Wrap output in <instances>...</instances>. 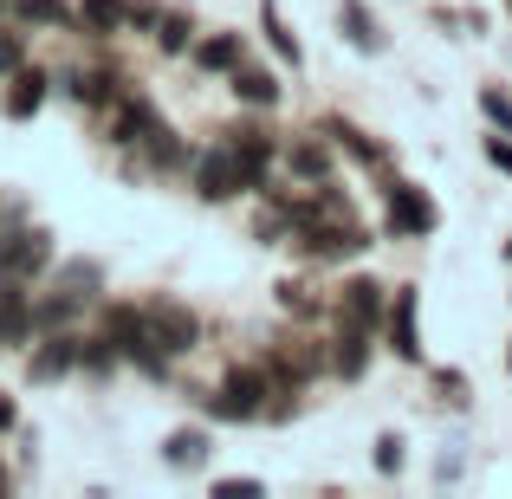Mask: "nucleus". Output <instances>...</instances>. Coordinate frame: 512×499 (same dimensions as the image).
I'll return each mask as SVG.
<instances>
[{
  "label": "nucleus",
  "instance_id": "f257e3e1",
  "mask_svg": "<svg viewBox=\"0 0 512 499\" xmlns=\"http://www.w3.org/2000/svg\"><path fill=\"white\" fill-rule=\"evenodd\" d=\"M266 389H273V370H266V363H240V370H227V383L208 396V409L221 415V422H253V415L266 409Z\"/></svg>",
  "mask_w": 512,
  "mask_h": 499
},
{
  "label": "nucleus",
  "instance_id": "f03ea898",
  "mask_svg": "<svg viewBox=\"0 0 512 499\" xmlns=\"http://www.w3.org/2000/svg\"><path fill=\"white\" fill-rule=\"evenodd\" d=\"M143 325H150V344L163 350V357H188V350L201 344V318L188 312V305H175V299L150 305V312H143Z\"/></svg>",
  "mask_w": 512,
  "mask_h": 499
},
{
  "label": "nucleus",
  "instance_id": "7ed1b4c3",
  "mask_svg": "<svg viewBox=\"0 0 512 499\" xmlns=\"http://www.w3.org/2000/svg\"><path fill=\"white\" fill-rule=\"evenodd\" d=\"M435 201L422 195V188H409V182H396L389 188V234H402V240H422V234H435Z\"/></svg>",
  "mask_w": 512,
  "mask_h": 499
},
{
  "label": "nucleus",
  "instance_id": "20e7f679",
  "mask_svg": "<svg viewBox=\"0 0 512 499\" xmlns=\"http://www.w3.org/2000/svg\"><path fill=\"white\" fill-rule=\"evenodd\" d=\"M195 188H201V201H234L240 188H247L234 143H221V150H208V156H201V163H195Z\"/></svg>",
  "mask_w": 512,
  "mask_h": 499
},
{
  "label": "nucleus",
  "instance_id": "39448f33",
  "mask_svg": "<svg viewBox=\"0 0 512 499\" xmlns=\"http://www.w3.org/2000/svg\"><path fill=\"white\" fill-rule=\"evenodd\" d=\"M52 260V240L39 227H20L13 240H0V279H33Z\"/></svg>",
  "mask_w": 512,
  "mask_h": 499
},
{
  "label": "nucleus",
  "instance_id": "423d86ee",
  "mask_svg": "<svg viewBox=\"0 0 512 499\" xmlns=\"http://www.w3.org/2000/svg\"><path fill=\"white\" fill-rule=\"evenodd\" d=\"M363 247H370V234H363V227H350V221L305 227V253H318V260H350V253H363Z\"/></svg>",
  "mask_w": 512,
  "mask_h": 499
},
{
  "label": "nucleus",
  "instance_id": "0eeeda50",
  "mask_svg": "<svg viewBox=\"0 0 512 499\" xmlns=\"http://www.w3.org/2000/svg\"><path fill=\"white\" fill-rule=\"evenodd\" d=\"M338 312H344V325L376 331V325H383V286H376V279H350L344 299H338Z\"/></svg>",
  "mask_w": 512,
  "mask_h": 499
},
{
  "label": "nucleus",
  "instance_id": "6e6552de",
  "mask_svg": "<svg viewBox=\"0 0 512 499\" xmlns=\"http://www.w3.org/2000/svg\"><path fill=\"white\" fill-rule=\"evenodd\" d=\"M104 344H117L124 357H137V350L150 344V325H143L137 305H111V312H104Z\"/></svg>",
  "mask_w": 512,
  "mask_h": 499
},
{
  "label": "nucleus",
  "instance_id": "1a4fd4ad",
  "mask_svg": "<svg viewBox=\"0 0 512 499\" xmlns=\"http://www.w3.org/2000/svg\"><path fill=\"white\" fill-rule=\"evenodd\" d=\"M227 143H234V156H240V175H247V188H260L266 169H273V143H266L260 130H227Z\"/></svg>",
  "mask_w": 512,
  "mask_h": 499
},
{
  "label": "nucleus",
  "instance_id": "9d476101",
  "mask_svg": "<svg viewBox=\"0 0 512 499\" xmlns=\"http://www.w3.org/2000/svg\"><path fill=\"white\" fill-rule=\"evenodd\" d=\"M78 357H85V344H78L72 331H52V337H46V350L33 357V383H52V376H65Z\"/></svg>",
  "mask_w": 512,
  "mask_h": 499
},
{
  "label": "nucleus",
  "instance_id": "9b49d317",
  "mask_svg": "<svg viewBox=\"0 0 512 499\" xmlns=\"http://www.w3.org/2000/svg\"><path fill=\"white\" fill-rule=\"evenodd\" d=\"M389 344H396V357H422V344H415V286L396 292V305H389Z\"/></svg>",
  "mask_w": 512,
  "mask_h": 499
},
{
  "label": "nucleus",
  "instance_id": "f8f14e48",
  "mask_svg": "<svg viewBox=\"0 0 512 499\" xmlns=\"http://www.w3.org/2000/svg\"><path fill=\"white\" fill-rule=\"evenodd\" d=\"M150 130H156L150 98H124V104H117V117H111V143H143Z\"/></svg>",
  "mask_w": 512,
  "mask_h": 499
},
{
  "label": "nucleus",
  "instance_id": "ddd939ff",
  "mask_svg": "<svg viewBox=\"0 0 512 499\" xmlns=\"http://www.w3.org/2000/svg\"><path fill=\"white\" fill-rule=\"evenodd\" d=\"M338 26H344V39H350V46L383 52V26L370 20V7H363V0H344V7H338Z\"/></svg>",
  "mask_w": 512,
  "mask_h": 499
},
{
  "label": "nucleus",
  "instance_id": "4468645a",
  "mask_svg": "<svg viewBox=\"0 0 512 499\" xmlns=\"http://www.w3.org/2000/svg\"><path fill=\"white\" fill-rule=\"evenodd\" d=\"M363 357H370V331L344 325V337H338V350H331V370H338L344 383H357V376H363Z\"/></svg>",
  "mask_w": 512,
  "mask_h": 499
},
{
  "label": "nucleus",
  "instance_id": "2eb2a0df",
  "mask_svg": "<svg viewBox=\"0 0 512 499\" xmlns=\"http://www.w3.org/2000/svg\"><path fill=\"white\" fill-rule=\"evenodd\" d=\"M26 292H20V279H0V344H13V337H26Z\"/></svg>",
  "mask_w": 512,
  "mask_h": 499
},
{
  "label": "nucleus",
  "instance_id": "dca6fc26",
  "mask_svg": "<svg viewBox=\"0 0 512 499\" xmlns=\"http://www.w3.org/2000/svg\"><path fill=\"white\" fill-rule=\"evenodd\" d=\"M163 461L182 467V474H188V467H201V461H208V435H201V428H175V435L163 441Z\"/></svg>",
  "mask_w": 512,
  "mask_h": 499
},
{
  "label": "nucleus",
  "instance_id": "f3484780",
  "mask_svg": "<svg viewBox=\"0 0 512 499\" xmlns=\"http://www.w3.org/2000/svg\"><path fill=\"white\" fill-rule=\"evenodd\" d=\"M7 13L26 20V26H72V7H65V0H7Z\"/></svg>",
  "mask_w": 512,
  "mask_h": 499
},
{
  "label": "nucleus",
  "instance_id": "a211bd4d",
  "mask_svg": "<svg viewBox=\"0 0 512 499\" xmlns=\"http://www.w3.org/2000/svg\"><path fill=\"white\" fill-rule=\"evenodd\" d=\"M39 104H46V72H26V65H20V78H13V98H7V117H33Z\"/></svg>",
  "mask_w": 512,
  "mask_h": 499
},
{
  "label": "nucleus",
  "instance_id": "6ab92c4d",
  "mask_svg": "<svg viewBox=\"0 0 512 499\" xmlns=\"http://www.w3.org/2000/svg\"><path fill=\"white\" fill-rule=\"evenodd\" d=\"M201 72H234L240 65V33H214V39H201Z\"/></svg>",
  "mask_w": 512,
  "mask_h": 499
},
{
  "label": "nucleus",
  "instance_id": "aec40b11",
  "mask_svg": "<svg viewBox=\"0 0 512 499\" xmlns=\"http://www.w3.org/2000/svg\"><path fill=\"white\" fill-rule=\"evenodd\" d=\"M234 91L247 104H279V78L273 72H253V65H234Z\"/></svg>",
  "mask_w": 512,
  "mask_h": 499
},
{
  "label": "nucleus",
  "instance_id": "412c9836",
  "mask_svg": "<svg viewBox=\"0 0 512 499\" xmlns=\"http://www.w3.org/2000/svg\"><path fill=\"white\" fill-rule=\"evenodd\" d=\"M260 26H266V39H273V52H279V59H286V65H299V59H305V52H299V39L286 33V20H279V7H273V0H266Z\"/></svg>",
  "mask_w": 512,
  "mask_h": 499
},
{
  "label": "nucleus",
  "instance_id": "4be33fe9",
  "mask_svg": "<svg viewBox=\"0 0 512 499\" xmlns=\"http://www.w3.org/2000/svg\"><path fill=\"white\" fill-rule=\"evenodd\" d=\"M117 85H124L117 72H78V78H72V98H85V104H104V98H117Z\"/></svg>",
  "mask_w": 512,
  "mask_h": 499
},
{
  "label": "nucleus",
  "instance_id": "5701e85b",
  "mask_svg": "<svg viewBox=\"0 0 512 499\" xmlns=\"http://www.w3.org/2000/svg\"><path fill=\"white\" fill-rule=\"evenodd\" d=\"M143 143H150V163H156V169H175V163H188V150L175 143V130H169V124H156Z\"/></svg>",
  "mask_w": 512,
  "mask_h": 499
},
{
  "label": "nucleus",
  "instance_id": "b1692460",
  "mask_svg": "<svg viewBox=\"0 0 512 499\" xmlns=\"http://www.w3.org/2000/svg\"><path fill=\"white\" fill-rule=\"evenodd\" d=\"M124 20H130L124 0H85V26H91V33H117Z\"/></svg>",
  "mask_w": 512,
  "mask_h": 499
},
{
  "label": "nucleus",
  "instance_id": "393cba45",
  "mask_svg": "<svg viewBox=\"0 0 512 499\" xmlns=\"http://www.w3.org/2000/svg\"><path fill=\"white\" fill-rule=\"evenodd\" d=\"M59 279H65V286H72V292H78V299H91V292H98V286H104V266H98V260H72V266H65V273H59Z\"/></svg>",
  "mask_w": 512,
  "mask_h": 499
},
{
  "label": "nucleus",
  "instance_id": "a878e982",
  "mask_svg": "<svg viewBox=\"0 0 512 499\" xmlns=\"http://www.w3.org/2000/svg\"><path fill=\"white\" fill-rule=\"evenodd\" d=\"M292 169H299V182H325V175H331V156L318 150V143H299V150H292Z\"/></svg>",
  "mask_w": 512,
  "mask_h": 499
},
{
  "label": "nucleus",
  "instance_id": "bb28decb",
  "mask_svg": "<svg viewBox=\"0 0 512 499\" xmlns=\"http://www.w3.org/2000/svg\"><path fill=\"white\" fill-rule=\"evenodd\" d=\"M156 39H163V52H182L188 46V13H156Z\"/></svg>",
  "mask_w": 512,
  "mask_h": 499
},
{
  "label": "nucleus",
  "instance_id": "cd10ccee",
  "mask_svg": "<svg viewBox=\"0 0 512 499\" xmlns=\"http://www.w3.org/2000/svg\"><path fill=\"white\" fill-rule=\"evenodd\" d=\"M78 305H85V299H78V292H65V299L39 305V325H52V331H59V325H72V318H78Z\"/></svg>",
  "mask_w": 512,
  "mask_h": 499
},
{
  "label": "nucleus",
  "instance_id": "c85d7f7f",
  "mask_svg": "<svg viewBox=\"0 0 512 499\" xmlns=\"http://www.w3.org/2000/svg\"><path fill=\"white\" fill-rule=\"evenodd\" d=\"M480 111H487L493 124H500L506 137H512V98H506V91H480Z\"/></svg>",
  "mask_w": 512,
  "mask_h": 499
},
{
  "label": "nucleus",
  "instance_id": "c756f323",
  "mask_svg": "<svg viewBox=\"0 0 512 499\" xmlns=\"http://www.w3.org/2000/svg\"><path fill=\"white\" fill-rule=\"evenodd\" d=\"M338 137L350 143V156H357V163H383V150H376L370 137H357V130H350V124H338Z\"/></svg>",
  "mask_w": 512,
  "mask_h": 499
},
{
  "label": "nucleus",
  "instance_id": "7c9ffc66",
  "mask_svg": "<svg viewBox=\"0 0 512 499\" xmlns=\"http://www.w3.org/2000/svg\"><path fill=\"white\" fill-rule=\"evenodd\" d=\"M376 467H383V474H396V467H402V435H383V441H376Z\"/></svg>",
  "mask_w": 512,
  "mask_h": 499
},
{
  "label": "nucleus",
  "instance_id": "2f4dec72",
  "mask_svg": "<svg viewBox=\"0 0 512 499\" xmlns=\"http://www.w3.org/2000/svg\"><path fill=\"white\" fill-rule=\"evenodd\" d=\"M20 59H26V52H20V39H13V33H0V72H20Z\"/></svg>",
  "mask_w": 512,
  "mask_h": 499
},
{
  "label": "nucleus",
  "instance_id": "473e14b6",
  "mask_svg": "<svg viewBox=\"0 0 512 499\" xmlns=\"http://www.w3.org/2000/svg\"><path fill=\"white\" fill-rule=\"evenodd\" d=\"M487 163H493V169H506V175H512V143H500V137H493V143H487Z\"/></svg>",
  "mask_w": 512,
  "mask_h": 499
},
{
  "label": "nucleus",
  "instance_id": "72a5a7b5",
  "mask_svg": "<svg viewBox=\"0 0 512 499\" xmlns=\"http://www.w3.org/2000/svg\"><path fill=\"white\" fill-rule=\"evenodd\" d=\"M214 493H234V499H247V493H260V480H221Z\"/></svg>",
  "mask_w": 512,
  "mask_h": 499
},
{
  "label": "nucleus",
  "instance_id": "f704fd0d",
  "mask_svg": "<svg viewBox=\"0 0 512 499\" xmlns=\"http://www.w3.org/2000/svg\"><path fill=\"white\" fill-rule=\"evenodd\" d=\"M13 422H20V409H13V402L0 396V428H13Z\"/></svg>",
  "mask_w": 512,
  "mask_h": 499
},
{
  "label": "nucleus",
  "instance_id": "c9c22d12",
  "mask_svg": "<svg viewBox=\"0 0 512 499\" xmlns=\"http://www.w3.org/2000/svg\"><path fill=\"white\" fill-rule=\"evenodd\" d=\"M0 493H7V467H0Z\"/></svg>",
  "mask_w": 512,
  "mask_h": 499
},
{
  "label": "nucleus",
  "instance_id": "e433bc0d",
  "mask_svg": "<svg viewBox=\"0 0 512 499\" xmlns=\"http://www.w3.org/2000/svg\"><path fill=\"white\" fill-rule=\"evenodd\" d=\"M506 370H512V350H506Z\"/></svg>",
  "mask_w": 512,
  "mask_h": 499
},
{
  "label": "nucleus",
  "instance_id": "4c0bfd02",
  "mask_svg": "<svg viewBox=\"0 0 512 499\" xmlns=\"http://www.w3.org/2000/svg\"><path fill=\"white\" fill-rule=\"evenodd\" d=\"M0 13H7V0H0Z\"/></svg>",
  "mask_w": 512,
  "mask_h": 499
},
{
  "label": "nucleus",
  "instance_id": "58836bf2",
  "mask_svg": "<svg viewBox=\"0 0 512 499\" xmlns=\"http://www.w3.org/2000/svg\"><path fill=\"white\" fill-rule=\"evenodd\" d=\"M506 253H512V247H506Z\"/></svg>",
  "mask_w": 512,
  "mask_h": 499
}]
</instances>
